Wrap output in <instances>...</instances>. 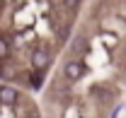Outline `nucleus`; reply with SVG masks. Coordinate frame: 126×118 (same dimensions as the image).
<instances>
[{
  "label": "nucleus",
  "instance_id": "f03ea898",
  "mask_svg": "<svg viewBox=\"0 0 126 118\" xmlns=\"http://www.w3.org/2000/svg\"><path fill=\"white\" fill-rule=\"evenodd\" d=\"M85 72H87V68H85V63H82L80 58H68L65 63H63V68H61V77L68 82V84L80 82V80L85 77Z\"/></svg>",
  "mask_w": 126,
  "mask_h": 118
},
{
  "label": "nucleus",
  "instance_id": "1a4fd4ad",
  "mask_svg": "<svg viewBox=\"0 0 126 118\" xmlns=\"http://www.w3.org/2000/svg\"><path fill=\"white\" fill-rule=\"evenodd\" d=\"M17 118H39V111L34 108L32 113H19V116H17Z\"/></svg>",
  "mask_w": 126,
  "mask_h": 118
},
{
  "label": "nucleus",
  "instance_id": "7ed1b4c3",
  "mask_svg": "<svg viewBox=\"0 0 126 118\" xmlns=\"http://www.w3.org/2000/svg\"><path fill=\"white\" fill-rule=\"evenodd\" d=\"M87 48H90V39H87L85 34H75V36L70 39V44H68L70 58H80L82 53H87Z\"/></svg>",
  "mask_w": 126,
  "mask_h": 118
},
{
  "label": "nucleus",
  "instance_id": "f257e3e1",
  "mask_svg": "<svg viewBox=\"0 0 126 118\" xmlns=\"http://www.w3.org/2000/svg\"><path fill=\"white\" fill-rule=\"evenodd\" d=\"M51 60H53V51L46 44H39V46H34L29 53V68L39 70V72H46L51 68Z\"/></svg>",
  "mask_w": 126,
  "mask_h": 118
},
{
  "label": "nucleus",
  "instance_id": "6e6552de",
  "mask_svg": "<svg viewBox=\"0 0 126 118\" xmlns=\"http://www.w3.org/2000/svg\"><path fill=\"white\" fill-rule=\"evenodd\" d=\"M80 5H82V0H61V7L65 12H70V15H75V10Z\"/></svg>",
  "mask_w": 126,
  "mask_h": 118
},
{
  "label": "nucleus",
  "instance_id": "39448f33",
  "mask_svg": "<svg viewBox=\"0 0 126 118\" xmlns=\"http://www.w3.org/2000/svg\"><path fill=\"white\" fill-rule=\"evenodd\" d=\"M27 75V84H29L34 92H39V89L44 87V72H39V70H29V72H24Z\"/></svg>",
  "mask_w": 126,
  "mask_h": 118
},
{
  "label": "nucleus",
  "instance_id": "0eeeda50",
  "mask_svg": "<svg viewBox=\"0 0 126 118\" xmlns=\"http://www.w3.org/2000/svg\"><path fill=\"white\" fill-rule=\"evenodd\" d=\"M12 58V44L5 34H0V63L2 60H10Z\"/></svg>",
  "mask_w": 126,
  "mask_h": 118
},
{
  "label": "nucleus",
  "instance_id": "423d86ee",
  "mask_svg": "<svg viewBox=\"0 0 126 118\" xmlns=\"http://www.w3.org/2000/svg\"><path fill=\"white\" fill-rule=\"evenodd\" d=\"M12 77H17V68L12 60H2L0 63V80H12Z\"/></svg>",
  "mask_w": 126,
  "mask_h": 118
},
{
  "label": "nucleus",
  "instance_id": "20e7f679",
  "mask_svg": "<svg viewBox=\"0 0 126 118\" xmlns=\"http://www.w3.org/2000/svg\"><path fill=\"white\" fill-rule=\"evenodd\" d=\"M17 101H19V92H17L12 84H0V104L15 106Z\"/></svg>",
  "mask_w": 126,
  "mask_h": 118
}]
</instances>
